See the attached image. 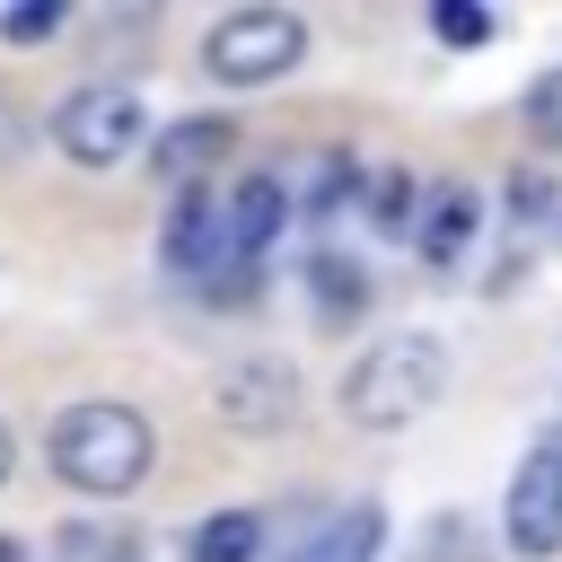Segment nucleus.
Returning <instances> with one entry per match:
<instances>
[{
    "label": "nucleus",
    "instance_id": "obj_1",
    "mask_svg": "<svg viewBox=\"0 0 562 562\" xmlns=\"http://www.w3.org/2000/svg\"><path fill=\"white\" fill-rule=\"evenodd\" d=\"M44 457H53V474H61L70 492H88V501H123V492H140L149 465H158V430H149L140 404H123V395H88V404H70V413L53 422Z\"/></svg>",
    "mask_w": 562,
    "mask_h": 562
},
{
    "label": "nucleus",
    "instance_id": "obj_2",
    "mask_svg": "<svg viewBox=\"0 0 562 562\" xmlns=\"http://www.w3.org/2000/svg\"><path fill=\"white\" fill-rule=\"evenodd\" d=\"M439 395H448V342L422 334V325L413 334H386L378 351H360L342 369V422H360V430H404Z\"/></svg>",
    "mask_w": 562,
    "mask_h": 562
},
{
    "label": "nucleus",
    "instance_id": "obj_3",
    "mask_svg": "<svg viewBox=\"0 0 562 562\" xmlns=\"http://www.w3.org/2000/svg\"><path fill=\"white\" fill-rule=\"evenodd\" d=\"M299 61H307V18L299 9H272V0H246V9L211 18V35H202V70L220 88H272Z\"/></svg>",
    "mask_w": 562,
    "mask_h": 562
},
{
    "label": "nucleus",
    "instance_id": "obj_4",
    "mask_svg": "<svg viewBox=\"0 0 562 562\" xmlns=\"http://www.w3.org/2000/svg\"><path fill=\"white\" fill-rule=\"evenodd\" d=\"M53 149L70 158V167H123V158H140V140H149V105H140V88L132 79H88V88H70L61 105H53Z\"/></svg>",
    "mask_w": 562,
    "mask_h": 562
},
{
    "label": "nucleus",
    "instance_id": "obj_5",
    "mask_svg": "<svg viewBox=\"0 0 562 562\" xmlns=\"http://www.w3.org/2000/svg\"><path fill=\"white\" fill-rule=\"evenodd\" d=\"M509 553L518 562H544V553H562V439H536L527 457H518V474H509Z\"/></svg>",
    "mask_w": 562,
    "mask_h": 562
},
{
    "label": "nucleus",
    "instance_id": "obj_6",
    "mask_svg": "<svg viewBox=\"0 0 562 562\" xmlns=\"http://www.w3.org/2000/svg\"><path fill=\"white\" fill-rule=\"evenodd\" d=\"M211 404H220V422H228L237 439H281V430L299 422V378H290L281 360H228V369L211 378Z\"/></svg>",
    "mask_w": 562,
    "mask_h": 562
},
{
    "label": "nucleus",
    "instance_id": "obj_7",
    "mask_svg": "<svg viewBox=\"0 0 562 562\" xmlns=\"http://www.w3.org/2000/svg\"><path fill=\"white\" fill-rule=\"evenodd\" d=\"M158 255H167V272H184V281H220V272H237L228 202H220V193H202V184H184V193H176V211H167Z\"/></svg>",
    "mask_w": 562,
    "mask_h": 562
},
{
    "label": "nucleus",
    "instance_id": "obj_8",
    "mask_svg": "<svg viewBox=\"0 0 562 562\" xmlns=\"http://www.w3.org/2000/svg\"><path fill=\"white\" fill-rule=\"evenodd\" d=\"M474 228H483V202H474L465 184H439V193L422 202V228H413V255H422L430 272H457V263H465V246H474Z\"/></svg>",
    "mask_w": 562,
    "mask_h": 562
},
{
    "label": "nucleus",
    "instance_id": "obj_9",
    "mask_svg": "<svg viewBox=\"0 0 562 562\" xmlns=\"http://www.w3.org/2000/svg\"><path fill=\"white\" fill-rule=\"evenodd\" d=\"M228 140H237V123H228V114H184V123H167V132H158L149 167H158V176L184 193L202 167H220V158H228Z\"/></svg>",
    "mask_w": 562,
    "mask_h": 562
},
{
    "label": "nucleus",
    "instance_id": "obj_10",
    "mask_svg": "<svg viewBox=\"0 0 562 562\" xmlns=\"http://www.w3.org/2000/svg\"><path fill=\"white\" fill-rule=\"evenodd\" d=\"M386 553V509L378 501H351V509H334L290 562H378Z\"/></svg>",
    "mask_w": 562,
    "mask_h": 562
},
{
    "label": "nucleus",
    "instance_id": "obj_11",
    "mask_svg": "<svg viewBox=\"0 0 562 562\" xmlns=\"http://www.w3.org/2000/svg\"><path fill=\"white\" fill-rule=\"evenodd\" d=\"M281 220H290V202H281V176H246V184L228 193V228H237V263H263V246L281 237Z\"/></svg>",
    "mask_w": 562,
    "mask_h": 562
},
{
    "label": "nucleus",
    "instance_id": "obj_12",
    "mask_svg": "<svg viewBox=\"0 0 562 562\" xmlns=\"http://www.w3.org/2000/svg\"><path fill=\"white\" fill-rule=\"evenodd\" d=\"M307 307H316L325 325H351V316L369 307V272H360L351 255H316V263H307Z\"/></svg>",
    "mask_w": 562,
    "mask_h": 562
},
{
    "label": "nucleus",
    "instance_id": "obj_13",
    "mask_svg": "<svg viewBox=\"0 0 562 562\" xmlns=\"http://www.w3.org/2000/svg\"><path fill=\"white\" fill-rule=\"evenodd\" d=\"M360 220H369L378 237H413V228H422V184H413L404 167L369 176V184H360Z\"/></svg>",
    "mask_w": 562,
    "mask_h": 562
},
{
    "label": "nucleus",
    "instance_id": "obj_14",
    "mask_svg": "<svg viewBox=\"0 0 562 562\" xmlns=\"http://www.w3.org/2000/svg\"><path fill=\"white\" fill-rule=\"evenodd\" d=\"M263 553V518L255 509H211L193 527V562H255Z\"/></svg>",
    "mask_w": 562,
    "mask_h": 562
},
{
    "label": "nucleus",
    "instance_id": "obj_15",
    "mask_svg": "<svg viewBox=\"0 0 562 562\" xmlns=\"http://www.w3.org/2000/svg\"><path fill=\"white\" fill-rule=\"evenodd\" d=\"M369 176H360V158L351 149H334L316 176H307V220H334V211H351V193H360Z\"/></svg>",
    "mask_w": 562,
    "mask_h": 562
},
{
    "label": "nucleus",
    "instance_id": "obj_16",
    "mask_svg": "<svg viewBox=\"0 0 562 562\" xmlns=\"http://www.w3.org/2000/svg\"><path fill=\"white\" fill-rule=\"evenodd\" d=\"M527 132H536V140L562 158V61H553V70L527 88Z\"/></svg>",
    "mask_w": 562,
    "mask_h": 562
},
{
    "label": "nucleus",
    "instance_id": "obj_17",
    "mask_svg": "<svg viewBox=\"0 0 562 562\" xmlns=\"http://www.w3.org/2000/svg\"><path fill=\"white\" fill-rule=\"evenodd\" d=\"M430 35H439V44H492V9H474V0H439V9H430Z\"/></svg>",
    "mask_w": 562,
    "mask_h": 562
},
{
    "label": "nucleus",
    "instance_id": "obj_18",
    "mask_svg": "<svg viewBox=\"0 0 562 562\" xmlns=\"http://www.w3.org/2000/svg\"><path fill=\"white\" fill-rule=\"evenodd\" d=\"M61 18H70L61 0H18V9L0 18V35H9V44H44V35H61Z\"/></svg>",
    "mask_w": 562,
    "mask_h": 562
},
{
    "label": "nucleus",
    "instance_id": "obj_19",
    "mask_svg": "<svg viewBox=\"0 0 562 562\" xmlns=\"http://www.w3.org/2000/svg\"><path fill=\"white\" fill-rule=\"evenodd\" d=\"M501 202H509V220L527 228V220L553 211V176H544V167H509V193H501Z\"/></svg>",
    "mask_w": 562,
    "mask_h": 562
},
{
    "label": "nucleus",
    "instance_id": "obj_20",
    "mask_svg": "<svg viewBox=\"0 0 562 562\" xmlns=\"http://www.w3.org/2000/svg\"><path fill=\"white\" fill-rule=\"evenodd\" d=\"M9 465H18V439H9V422H0V483H9Z\"/></svg>",
    "mask_w": 562,
    "mask_h": 562
},
{
    "label": "nucleus",
    "instance_id": "obj_21",
    "mask_svg": "<svg viewBox=\"0 0 562 562\" xmlns=\"http://www.w3.org/2000/svg\"><path fill=\"white\" fill-rule=\"evenodd\" d=\"M0 562H35V553H26V544H18V536H0Z\"/></svg>",
    "mask_w": 562,
    "mask_h": 562
},
{
    "label": "nucleus",
    "instance_id": "obj_22",
    "mask_svg": "<svg viewBox=\"0 0 562 562\" xmlns=\"http://www.w3.org/2000/svg\"><path fill=\"white\" fill-rule=\"evenodd\" d=\"M114 562H140V544H114Z\"/></svg>",
    "mask_w": 562,
    "mask_h": 562
}]
</instances>
